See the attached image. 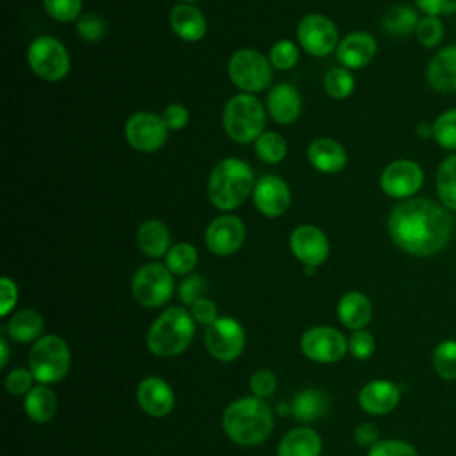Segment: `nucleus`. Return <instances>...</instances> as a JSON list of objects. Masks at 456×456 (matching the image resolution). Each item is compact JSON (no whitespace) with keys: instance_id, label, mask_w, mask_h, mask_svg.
Masks as SVG:
<instances>
[{"instance_id":"f257e3e1","label":"nucleus","mask_w":456,"mask_h":456,"mask_svg":"<svg viewBox=\"0 0 456 456\" xmlns=\"http://www.w3.org/2000/svg\"><path fill=\"white\" fill-rule=\"evenodd\" d=\"M454 214L438 200L415 196L397 201L387 217L390 240L406 255L428 258L440 253L452 239Z\"/></svg>"},{"instance_id":"f03ea898","label":"nucleus","mask_w":456,"mask_h":456,"mask_svg":"<svg viewBox=\"0 0 456 456\" xmlns=\"http://www.w3.org/2000/svg\"><path fill=\"white\" fill-rule=\"evenodd\" d=\"M273 411L269 404L255 395L232 401L221 417L224 435L237 445L253 447L267 440L273 431Z\"/></svg>"},{"instance_id":"7ed1b4c3","label":"nucleus","mask_w":456,"mask_h":456,"mask_svg":"<svg viewBox=\"0 0 456 456\" xmlns=\"http://www.w3.org/2000/svg\"><path fill=\"white\" fill-rule=\"evenodd\" d=\"M251 166L239 157L221 159L210 171L207 180V196L212 207L223 214L237 210L255 187Z\"/></svg>"},{"instance_id":"20e7f679","label":"nucleus","mask_w":456,"mask_h":456,"mask_svg":"<svg viewBox=\"0 0 456 456\" xmlns=\"http://www.w3.org/2000/svg\"><path fill=\"white\" fill-rule=\"evenodd\" d=\"M194 326L196 321L191 312L182 306H169L148 328L146 346L159 358L178 356L191 346Z\"/></svg>"},{"instance_id":"39448f33","label":"nucleus","mask_w":456,"mask_h":456,"mask_svg":"<svg viewBox=\"0 0 456 456\" xmlns=\"http://www.w3.org/2000/svg\"><path fill=\"white\" fill-rule=\"evenodd\" d=\"M265 118V105L255 94L239 93L224 103L221 123L224 134L233 142L249 144L264 132Z\"/></svg>"},{"instance_id":"423d86ee","label":"nucleus","mask_w":456,"mask_h":456,"mask_svg":"<svg viewBox=\"0 0 456 456\" xmlns=\"http://www.w3.org/2000/svg\"><path fill=\"white\" fill-rule=\"evenodd\" d=\"M71 365V353L66 340L59 335L39 337L28 354V369L41 385L61 381Z\"/></svg>"},{"instance_id":"0eeeda50","label":"nucleus","mask_w":456,"mask_h":456,"mask_svg":"<svg viewBox=\"0 0 456 456\" xmlns=\"http://www.w3.org/2000/svg\"><path fill=\"white\" fill-rule=\"evenodd\" d=\"M228 78L240 93L265 91L273 80V64L269 57L255 48H239L228 59Z\"/></svg>"},{"instance_id":"6e6552de","label":"nucleus","mask_w":456,"mask_h":456,"mask_svg":"<svg viewBox=\"0 0 456 456\" xmlns=\"http://www.w3.org/2000/svg\"><path fill=\"white\" fill-rule=\"evenodd\" d=\"M27 64L45 82H59L71 69V57L66 46L53 36H37L27 48Z\"/></svg>"},{"instance_id":"1a4fd4ad","label":"nucleus","mask_w":456,"mask_h":456,"mask_svg":"<svg viewBox=\"0 0 456 456\" xmlns=\"http://www.w3.org/2000/svg\"><path fill=\"white\" fill-rule=\"evenodd\" d=\"M173 276L166 264L148 262L141 265L132 278V296L135 303L144 308L166 305L175 290Z\"/></svg>"},{"instance_id":"9d476101","label":"nucleus","mask_w":456,"mask_h":456,"mask_svg":"<svg viewBox=\"0 0 456 456\" xmlns=\"http://www.w3.org/2000/svg\"><path fill=\"white\" fill-rule=\"evenodd\" d=\"M424 185V169L413 159H395L379 175V189L385 196L403 201L415 198Z\"/></svg>"},{"instance_id":"9b49d317","label":"nucleus","mask_w":456,"mask_h":456,"mask_svg":"<svg viewBox=\"0 0 456 456\" xmlns=\"http://www.w3.org/2000/svg\"><path fill=\"white\" fill-rule=\"evenodd\" d=\"M123 134L132 150L139 153H155L166 144L169 128L160 114L139 110L125 121Z\"/></svg>"},{"instance_id":"f8f14e48","label":"nucleus","mask_w":456,"mask_h":456,"mask_svg":"<svg viewBox=\"0 0 456 456\" xmlns=\"http://www.w3.org/2000/svg\"><path fill=\"white\" fill-rule=\"evenodd\" d=\"M296 39L299 48L312 57H326L338 46V30L335 23L319 12L306 14L296 27Z\"/></svg>"},{"instance_id":"ddd939ff","label":"nucleus","mask_w":456,"mask_h":456,"mask_svg":"<svg viewBox=\"0 0 456 456\" xmlns=\"http://www.w3.org/2000/svg\"><path fill=\"white\" fill-rule=\"evenodd\" d=\"M205 346L219 362L228 363L237 360L246 346L242 324L233 317H217L205 328Z\"/></svg>"},{"instance_id":"4468645a","label":"nucleus","mask_w":456,"mask_h":456,"mask_svg":"<svg viewBox=\"0 0 456 456\" xmlns=\"http://www.w3.org/2000/svg\"><path fill=\"white\" fill-rule=\"evenodd\" d=\"M301 353L317 363H335L347 353V338L331 326H312L299 340Z\"/></svg>"},{"instance_id":"2eb2a0df","label":"nucleus","mask_w":456,"mask_h":456,"mask_svg":"<svg viewBox=\"0 0 456 456\" xmlns=\"http://www.w3.org/2000/svg\"><path fill=\"white\" fill-rule=\"evenodd\" d=\"M203 239L210 253L217 256H230L242 248L246 240V224L232 212L221 214L207 224Z\"/></svg>"},{"instance_id":"dca6fc26","label":"nucleus","mask_w":456,"mask_h":456,"mask_svg":"<svg viewBox=\"0 0 456 456\" xmlns=\"http://www.w3.org/2000/svg\"><path fill=\"white\" fill-rule=\"evenodd\" d=\"M289 248L303 265L317 267L330 256V240L315 224H299L289 235Z\"/></svg>"},{"instance_id":"f3484780","label":"nucleus","mask_w":456,"mask_h":456,"mask_svg":"<svg viewBox=\"0 0 456 456\" xmlns=\"http://www.w3.org/2000/svg\"><path fill=\"white\" fill-rule=\"evenodd\" d=\"M251 200L255 208L265 217L283 216L292 201L289 183L278 175H264L255 182Z\"/></svg>"},{"instance_id":"a211bd4d","label":"nucleus","mask_w":456,"mask_h":456,"mask_svg":"<svg viewBox=\"0 0 456 456\" xmlns=\"http://www.w3.org/2000/svg\"><path fill=\"white\" fill-rule=\"evenodd\" d=\"M378 53V41L365 30H354L346 34L335 50V57L340 66L347 69H362L372 62Z\"/></svg>"},{"instance_id":"6ab92c4d","label":"nucleus","mask_w":456,"mask_h":456,"mask_svg":"<svg viewBox=\"0 0 456 456\" xmlns=\"http://www.w3.org/2000/svg\"><path fill=\"white\" fill-rule=\"evenodd\" d=\"M303 100L296 86L280 82L273 86L265 94L267 116L278 125H292L301 116Z\"/></svg>"},{"instance_id":"aec40b11","label":"nucleus","mask_w":456,"mask_h":456,"mask_svg":"<svg viewBox=\"0 0 456 456\" xmlns=\"http://www.w3.org/2000/svg\"><path fill=\"white\" fill-rule=\"evenodd\" d=\"M135 399L139 408L150 417H166L175 406V392L171 385L157 376H148L139 381Z\"/></svg>"},{"instance_id":"412c9836","label":"nucleus","mask_w":456,"mask_h":456,"mask_svg":"<svg viewBox=\"0 0 456 456\" xmlns=\"http://www.w3.org/2000/svg\"><path fill=\"white\" fill-rule=\"evenodd\" d=\"M428 86L440 93H456V45H447L438 48L426 66Z\"/></svg>"},{"instance_id":"4be33fe9","label":"nucleus","mask_w":456,"mask_h":456,"mask_svg":"<svg viewBox=\"0 0 456 456\" xmlns=\"http://www.w3.org/2000/svg\"><path fill=\"white\" fill-rule=\"evenodd\" d=\"M306 160L315 171L335 175L346 167L347 151L331 137H315L306 146Z\"/></svg>"},{"instance_id":"5701e85b","label":"nucleus","mask_w":456,"mask_h":456,"mask_svg":"<svg viewBox=\"0 0 456 456\" xmlns=\"http://www.w3.org/2000/svg\"><path fill=\"white\" fill-rule=\"evenodd\" d=\"M401 399V390L388 379H372L365 383L358 394V404L365 413L387 415Z\"/></svg>"},{"instance_id":"b1692460","label":"nucleus","mask_w":456,"mask_h":456,"mask_svg":"<svg viewBox=\"0 0 456 456\" xmlns=\"http://www.w3.org/2000/svg\"><path fill=\"white\" fill-rule=\"evenodd\" d=\"M169 27L178 39L196 43L207 34V18L194 4L178 2L169 11Z\"/></svg>"},{"instance_id":"393cba45","label":"nucleus","mask_w":456,"mask_h":456,"mask_svg":"<svg viewBox=\"0 0 456 456\" xmlns=\"http://www.w3.org/2000/svg\"><path fill=\"white\" fill-rule=\"evenodd\" d=\"M337 317L353 331L363 330L372 319V303L363 292L349 290L337 303Z\"/></svg>"},{"instance_id":"a878e982","label":"nucleus","mask_w":456,"mask_h":456,"mask_svg":"<svg viewBox=\"0 0 456 456\" xmlns=\"http://www.w3.org/2000/svg\"><path fill=\"white\" fill-rule=\"evenodd\" d=\"M135 240L139 249L150 258H162L171 248L169 228L160 219H146L139 224Z\"/></svg>"},{"instance_id":"bb28decb","label":"nucleus","mask_w":456,"mask_h":456,"mask_svg":"<svg viewBox=\"0 0 456 456\" xmlns=\"http://www.w3.org/2000/svg\"><path fill=\"white\" fill-rule=\"evenodd\" d=\"M322 440L312 428H294L278 444V456H321Z\"/></svg>"},{"instance_id":"cd10ccee","label":"nucleus","mask_w":456,"mask_h":456,"mask_svg":"<svg viewBox=\"0 0 456 456\" xmlns=\"http://www.w3.org/2000/svg\"><path fill=\"white\" fill-rule=\"evenodd\" d=\"M419 20L417 7L410 4H394L381 16V28L390 37H406L415 34Z\"/></svg>"},{"instance_id":"c85d7f7f","label":"nucleus","mask_w":456,"mask_h":456,"mask_svg":"<svg viewBox=\"0 0 456 456\" xmlns=\"http://www.w3.org/2000/svg\"><path fill=\"white\" fill-rule=\"evenodd\" d=\"M43 328H45L43 315L34 308H23L11 315L5 326V331L9 338H12L14 342L27 344V342H36Z\"/></svg>"},{"instance_id":"c756f323","label":"nucleus","mask_w":456,"mask_h":456,"mask_svg":"<svg viewBox=\"0 0 456 456\" xmlns=\"http://www.w3.org/2000/svg\"><path fill=\"white\" fill-rule=\"evenodd\" d=\"M57 395L46 385L32 387L23 399V410L34 422H48L57 413Z\"/></svg>"},{"instance_id":"7c9ffc66","label":"nucleus","mask_w":456,"mask_h":456,"mask_svg":"<svg viewBox=\"0 0 456 456\" xmlns=\"http://www.w3.org/2000/svg\"><path fill=\"white\" fill-rule=\"evenodd\" d=\"M292 415L296 420L310 422L321 419L330 410V395L319 388H305L292 399Z\"/></svg>"},{"instance_id":"2f4dec72","label":"nucleus","mask_w":456,"mask_h":456,"mask_svg":"<svg viewBox=\"0 0 456 456\" xmlns=\"http://www.w3.org/2000/svg\"><path fill=\"white\" fill-rule=\"evenodd\" d=\"M435 189L438 201L456 214V153L445 155L436 166Z\"/></svg>"},{"instance_id":"473e14b6","label":"nucleus","mask_w":456,"mask_h":456,"mask_svg":"<svg viewBox=\"0 0 456 456\" xmlns=\"http://www.w3.org/2000/svg\"><path fill=\"white\" fill-rule=\"evenodd\" d=\"M255 157L265 164H278L287 157V141L280 132L264 130L253 142Z\"/></svg>"},{"instance_id":"72a5a7b5","label":"nucleus","mask_w":456,"mask_h":456,"mask_svg":"<svg viewBox=\"0 0 456 456\" xmlns=\"http://www.w3.org/2000/svg\"><path fill=\"white\" fill-rule=\"evenodd\" d=\"M198 249L191 242H176L164 256L166 267L176 276H187L198 264Z\"/></svg>"},{"instance_id":"f704fd0d","label":"nucleus","mask_w":456,"mask_h":456,"mask_svg":"<svg viewBox=\"0 0 456 456\" xmlns=\"http://www.w3.org/2000/svg\"><path fill=\"white\" fill-rule=\"evenodd\" d=\"M354 77L351 73V69L344 68V66H333L326 71L324 80H322V87L324 93L333 98V100H346L353 94L354 91Z\"/></svg>"},{"instance_id":"c9c22d12","label":"nucleus","mask_w":456,"mask_h":456,"mask_svg":"<svg viewBox=\"0 0 456 456\" xmlns=\"http://www.w3.org/2000/svg\"><path fill=\"white\" fill-rule=\"evenodd\" d=\"M431 139L447 153H456V107L445 109L435 118Z\"/></svg>"},{"instance_id":"e433bc0d","label":"nucleus","mask_w":456,"mask_h":456,"mask_svg":"<svg viewBox=\"0 0 456 456\" xmlns=\"http://www.w3.org/2000/svg\"><path fill=\"white\" fill-rule=\"evenodd\" d=\"M415 39L420 46L431 50L436 48L445 36V25L440 16H420L419 25L415 28Z\"/></svg>"},{"instance_id":"4c0bfd02","label":"nucleus","mask_w":456,"mask_h":456,"mask_svg":"<svg viewBox=\"0 0 456 456\" xmlns=\"http://www.w3.org/2000/svg\"><path fill=\"white\" fill-rule=\"evenodd\" d=\"M433 369L444 379H456V340H442L433 349Z\"/></svg>"},{"instance_id":"58836bf2","label":"nucleus","mask_w":456,"mask_h":456,"mask_svg":"<svg viewBox=\"0 0 456 456\" xmlns=\"http://www.w3.org/2000/svg\"><path fill=\"white\" fill-rule=\"evenodd\" d=\"M267 57H269L273 68H276L280 71H289L299 61V46L294 41L280 39L271 46Z\"/></svg>"},{"instance_id":"ea45409f","label":"nucleus","mask_w":456,"mask_h":456,"mask_svg":"<svg viewBox=\"0 0 456 456\" xmlns=\"http://www.w3.org/2000/svg\"><path fill=\"white\" fill-rule=\"evenodd\" d=\"M43 7L59 23L77 21L82 14V0H43Z\"/></svg>"},{"instance_id":"a19ab883","label":"nucleus","mask_w":456,"mask_h":456,"mask_svg":"<svg viewBox=\"0 0 456 456\" xmlns=\"http://www.w3.org/2000/svg\"><path fill=\"white\" fill-rule=\"evenodd\" d=\"M105 32H107L105 20L96 12H84L77 20V34L87 43L100 41L105 36Z\"/></svg>"},{"instance_id":"79ce46f5","label":"nucleus","mask_w":456,"mask_h":456,"mask_svg":"<svg viewBox=\"0 0 456 456\" xmlns=\"http://www.w3.org/2000/svg\"><path fill=\"white\" fill-rule=\"evenodd\" d=\"M208 290V283L203 276L200 274H187L180 285H178V297L183 305L191 306L192 303H196L198 299L205 297Z\"/></svg>"},{"instance_id":"37998d69","label":"nucleus","mask_w":456,"mask_h":456,"mask_svg":"<svg viewBox=\"0 0 456 456\" xmlns=\"http://www.w3.org/2000/svg\"><path fill=\"white\" fill-rule=\"evenodd\" d=\"M347 349L356 360H367L376 349V340L367 330H356L347 340Z\"/></svg>"},{"instance_id":"c03bdc74","label":"nucleus","mask_w":456,"mask_h":456,"mask_svg":"<svg viewBox=\"0 0 456 456\" xmlns=\"http://www.w3.org/2000/svg\"><path fill=\"white\" fill-rule=\"evenodd\" d=\"M367 456H419L415 447L404 440H379L376 445H372L367 452Z\"/></svg>"},{"instance_id":"a18cd8bd","label":"nucleus","mask_w":456,"mask_h":456,"mask_svg":"<svg viewBox=\"0 0 456 456\" xmlns=\"http://www.w3.org/2000/svg\"><path fill=\"white\" fill-rule=\"evenodd\" d=\"M276 385H278V379H276L274 372L269 369L255 370L249 378V390L255 397H260V399L273 395L276 390Z\"/></svg>"},{"instance_id":"49530a36","label":"nucleus","mask_w":456,"mask_h":456,"mask_svg":"<svg viewBox=\"0 0 456 456\" xmlns=\"http://www.w3.org/2000/svg\"><path fill=\"white\" fill-rule=\"evenodd\" d=\"M32 379H34V376H32L30 369L16 367V369L7 372V376L4 379V387L9 394L21 395V394H27L32 388Z\"/></svg>"},{"instance_id":"de8ad7c7","label":"nucleus","mask_w":456,"mask_h":456,"mask_svg":"<svg viewBox=\"0 0 456 456\" xmlns=\"http://www.w3.org/2000/svg\"><path fill=\"white\" fill-rule=\"evenodd\" d=\"M166 126L169 130H182L189 125V110L182 103H169L160 112Z\"/></svg>"},{"instance_id":"09e8293b","label":"nucleus","mask_w":456,"mask_h":456,"mask_svg":"<svg viewBox=\"0 0 456 456\" xmlns=\"http://www.w3.org/2000/svg\"><path fill=\"white\" fill-rule=\"evenodd\" d=\"M415 7L426 16L456 14V0H415Z\"/></svg>"},{"instance_id":"8fccbe9b","label":"nucleus","mask_w":456,"mask_h":456,"mask_svg":"<svg viewBox=\"0 0 456 456\" xmlns=\"http://www.w3.org/2000/svg\"><path fill=\"white\" fill-rule=\"evenodd\" d=\"M18 301V285L9 278H0V315L5 317L11 314Z\"/></svg>"},{"instance_id":"3c124183","label":"nucleus","mask_w":456,"mask_h":456,"mask_svg":"<svg viewBox=\"0 0 456 456\" xmlns=\"http://www.w3.org/2000/svg\"><path fill=\"white\" fill-rule=\"evenodd\" d=\"M191 314H192L196 322L208 326L217 319V306L212 299H208L205 296V297H201V299H198L196 303L191 305Z\"/></svg>"},{"instance_id":"603ef678","label":"nucleus","mask_w":456,"mask_h":456,"mask_svg":"<svg viewBox=\"0 0 456 456\" xmlns=\"http://www.w3.org/2000/svg\"><path fill=\"white\" fill-rule=\"evenodd\" d=\"M354 440L358 445L370 449L372 445H376L379 442V431L374 424L363 422L354 429Z\"/></svg>"},{"instance_id":"864d4df0","label":"nucleus","mask_w":456,"mask_h":456,"mask_svg":"<svg viewBox=\"0 0 456 456\" xmlns=\"http://www.w3.org/2000/svg\"><path fill=\"white\" fill-rule=\"evenodd\" d=\"M417 134H419V137H422V139L433 137V121H422V123L417 126Z\"/></svg>"},{"instance_id":"5fc2aeb1","label":"nucleus","mask_w":456,"mask_h":456,"mask_svg":"<svg viewBox=\"0 0 456 456\" xmlns=\"http://www.w3.org/2000/svg\"><path fill=\"white\" fill-rule=\"evenodd\" d=\"M7 360H9V346H7V340L2 338L0 340V367H5Z\"/></svg>"},{"instance_id":"6e6d98bb","label":"nucleus","mask_w":456,"mask_h":456,"mask_svg":"<svg viewBox=\"0 0 456 456\" xmlns=\"http://www.w3.org/2000/svg\"><path fill=\"white\" fill-rule=\"evenodd\" d=\"M178 2H185V4H194V2H200V0H178Z\"/></svg>"}]
</instances>
